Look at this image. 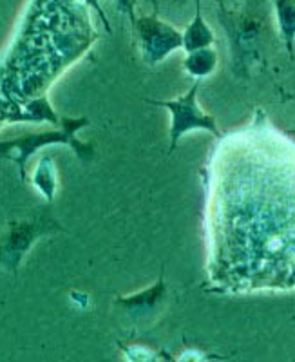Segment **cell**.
<instances>
[{
  "label": "cell",
  "instance_id": "cell-1",
  "mask_svg": "<svg viewBox=\"0 0 295 362\" xmlns=\"http://www.w3.org/2000/svg\"><path fill=\"white\" fill-rule=\"evenodd\" d=\"M203 177L210 292L295 290V140L255 109L217 140Z\"/></svg>",
  "mask_w": 295,
  "mask_h": 362
},
{
  "label": "cell",
  "instance_id": "cell-2",
  "mask_svg": "<svg viewBox=\"0 0 295 362\" xmlns=\"http://www.w3.org/2000/svg\"><path fill=\"white\" fill-rule=\"evenodd\" d=\"M217 18L229 37L230 58L238 76H248L261 60V37L267 28V13L261 4H225L217 2Z\"/></svg>",
  "mask_w": 295,
  "mask_h": 362
},
{
  "label": "cell",
  "instance_id": "cell-3",
  "mask_svg": "<svg viewBox=\"0 0 295 362\" xmlns=\"http://www.w3.org/2000/svg\"><path fill=\"white\" fill-rule=\"evenodd\" d=\"M86 125H89V119L86 116H82V118L60 116V127L54 129V131L31 132V134H22L17 138H11V140L0 141V158H8L17 165L22 181H25V177H28L25 167H28L29 158L47 145H69L80 160L93 161L96 156L95 145L76 140V132Z\"/></svg>",
  "mask_w": 295,
  "mask_h": 362
},
{
  "label": "cell",
  "instance_id": "cell-4",
  "mask_svg": "<svg viewBox=\"0 0 295 362\" xmlns=\"http://www.w3.org/2000/svg\"><path fill=\"white\" fill-rule=\"evenodd\" d=\"M62 230L64 226L57 221L50 206H38L22 218H9L0 234V268L17 276L22 261L35 243Z\"/></svg>",
  "mask_w": 295,
  "mask_h": 362
},
{
  "label": "cell",
  "instance_id": "cell-5",
  "mask_svg": "<svg viewBox=\"0 0 295 362\" xmlns=\"http://www.w3.org/2000/svg\"><path fill=\"white\" fill-rule=\"evenodd\" d=\"M120 8L127 9L129 18L132 24L136 44L144 62L149 66H158L178 49H183V33L178 31L173 24L161 21L158 13H141L134 11V4H120Z\"/></svg>",
  "mask_w": 295,
  "mask_h": 362
},
{
  "label": "cell",
  "instance_id": "cell-6",
  "mask_svg": "<svg viewBox=\"0 0 295 362\" xmlns=\"http://www.w3.org/2000/svg\"><path fill=\"white\" fill-rule=\"evenodd\" d=\"M197 90L199 82H194L190 89L185 95L176 96L174 100H149V103L165 107L170 112V129H168V154H173L180 145V140L185 134L192 131H207L212 132L217 140L221 138V131L217 127V122L212 115L203 111V107L197 102Z\"/></svg>",
  "mask_w": 295,
  "mask_h": 362
},
{
  "label": "cell",
  "instance_id": "cell-7",
  "mask_svg": "<svg viewBox=\"0 0 295 362\" xmlns=\"http://www.w3.org/2000/svg\"><path fill=\"white\" fill-rule=\"evenodd\" d=\"M168 300V286L165 283V268H161L160 277L154 284L145 290L131 293V296H118L115 300L116 308L122 310L123 317L136 325L154 321L165 310Z\"/></svg>",
  "mask_w": 295,
  "mask_h": 362
},
{
  "label": "cell",
  "instance_id": "cell-8",
  "mask_svg": "<svg viewBox=\"0 0 295 362\" xmlns=\"http://www.w3.org/2000/svg\"><path fill=\"white\" fill-rule=\"evenodd\" d=\"M214 42H216V35L203 18L201 4L197 2L192 22L183 31V51L185 53H194V51L199 49H209V47H212Z\"/></svg>",
  "mask_w": 295,
  "mask_h": 362
},
{
  "label": "cell",
  "instance_id": "cell-9",
  "mask_svg": "<svg viewBox=\"0 0 295 362\" xmlns=\"http://www.w3.org/2000/svg\"><path fill=\"white\" fill-rule=\"evenodd\" d=\"M31 183L47 203H53L58 192V173L57 165L50 156H42L35 165L31 174Z\"/></svg>",
  "mask_w": 295,
  "mask_h": 362
},
{
  "label": "cell",
  "instance_id": "cell-10",
  "mask_svg": "<svg viewBox=\"0 0 295 362\" xmlns=\"http://www.w3.org/2000/svg\"><path fill=\"white\" fill-rule=\"evenodd\" d=\"M217 62V53L214 47H209V49H199L194 51V53H187L183 60V69L185 73L192 76L196 82H201L203 78L210 76V74L216 71Z\"/></svg>",
  "mask_w": 295,
  "mask_h": 362
},
{
  "label": "cell",
  "instance_id": "cell-11",
  "mask_svg": "<svg viewBox=\"0 0 295 362\" xmlns=\"http://www.w3.org/2000/svg\"><path fill=\"white\" fill-rule=\"evenodd\" d=\"M275 11V21H277L279 37L283 40L284 47L294 57L295 44V2H274L272 4Z\"/></svg>",
  "mask_w": 295,
  "mask_h": 362
},
{
  "label": "cell",
  "instance_id": "cell-12",
  "mask_svg": "<svg viewBox=\"0 0 295 362\" xmlns=\"http://www.w3.org/2000/svg\"><path fill=\"white\" fill-rule=\"evenodd\" d=\"M123 357L127 362H160L154 350L144 344H120Z\"/></svg>",
  "mask_w": 295,
  "mask_h": 362
},
{
  "label": "cell",
  "instance_id": "cell-13",
  "mask_svg": "<svg viewBox=\"0 0 295 362\" xmlns=\"http://www.w3.org/2000/svg\"><path fill=\"white\" fill-rule=\"evenodd\" d=\"M212 358H216V355L205 354V351L196 350V348H189V350H185L183 354L173 362H209L212 361Z\"/></svg>",
  "mask_w": 295,
  "mask_h": 362
},
{
  "label": "cell",
  "instance_id": "cell-14",
  "mask_svg": "<svg viewBox=\"0 0 295 362\" xmlns=\"http://www.w3.org/2000/svg\"><path fill=\"white\" fill-rule=\"evenodd\" d=\"M71 300H76V303H83V306L89 305V296L82 292H71Z\"/></svg>",
  "mask_w": 295,
  "mask_h": 362
}]
</instances>
